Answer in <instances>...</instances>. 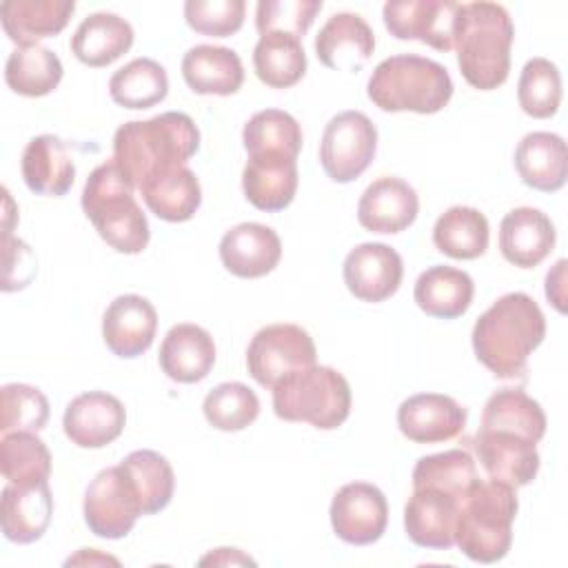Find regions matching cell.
<instances>
[{
  "instance_id": "cell-1",
  "label": "cell",
  "mask_w": 568,
  "mask_h": 568,
  "mask_svg": "<svg viewBox=\"0 0 568 568\" xmlns=\"http://www.w3.org/2000/svg\"><path fill=\"white\" fill-rule=\"evenodd\" d=\"M546 337V317L539 304L521 291L506 293L486 308L473 326L475 357L497 377H524L528 355Z\"/></svg>"
},
{
  "instance_id": "cell-2",
  "label": "cell",
  "mask_w": 568,
  "mask_h": 568,
  "mask_svg": "<svg viewBox=\"0 0 568 568\" xmlns=\"http://www.w3.org/2000/svg\"><path fill=\"white\" fill-rule=\"evenodd\" d=\"M197 149L200 131L193 118L182 111L124 122L113 135V160L135 189L175 166H186Z\"/></svg>"
},
{
  "instance_id": "cell-3",
  "label": "cell",
  "mask_w": 568,
  "mask_h": 568,
  "mask_svg": "<svg viewBox=\"0 0 568 568\" xmlns=\"http://www.w3.org/2000/svg\"><path fill=\"white\" fill-rule=\"evenodd\" d=\"M513 40L515 27L501 4L479 0L457 7L453 49L470 87L493 91L508 80Z\"/></svg>"
},
{
  "instance_id": "cell-4",
  "label": "cell",
  "mask_w": 568,
  "mask_h": 568,
  "mask_svg": "<svg viewBox=\"0 0 568 568\" xmlns=\"http://www.w3.org/2000/svg\"><path fill=\"white\" fill-rule=\"evenodd\" d=\"M135 184L111 158L95 166L82 189V211L98 235L118 253L135 255L149 244L146 215L135 202Z\"/></svg>"
},
{
  "instance_id": "cell-5",
  "label": "cell",
  "mask_w": 568,
  "mask_h": 568,
  "mask_svg": "<svg viewBox=\"0 0 568 568\" xmlns=\"http://www.w3.org/2000/svg\"><path fill=\"white\" fill-rule=\"evenodd\" d=\"M519 501L513 486L497 479H477L462 499L455 546L473 561L495 564L513 544V521Z\"/></svg>"
},
{
  "instance_id": "cell-6",
  "label": "cell",
  "mask_w": 568,
  "mask_h": 568,
  "mask_svg": "<svg viewBox=\"0 0 568 568\" xmlns=\"http://www.w3.org/2000/svg\"><path fill=\"white\" fill-rule=\"evenodd\" d=\"M366 93L382 111L430 115L442 111L453 98V80L444 64L430 58L402 53L382 60L373 69Z\"/></svg>"
},
{
  "instance_id": "cell-7",
  "label": "cell",
  "mask_w": 568,
  "mask_h": 568,
  "mask_svg": "<svg viewBox=\"0 0 568 568\" xmlns=\"http://www.w3.org/2000/svg\"><path fill=\"white\" fill-rule=\"evenodd\" d=\"M271 390L273 410L284 422H306L320 430H333L351 415V386L331 366L297 368Z\"/></svg>"
},
{
  "instance_id": "cell-8",
  "label": "cell",
  "mask_w": 568,
  "mask_h": 568,
  "mask_svg": "<svg viewBox=\"0 0 568 568\" xmlns=\"http://www.w3.org/2000/svg\"><path fill=\"white\" fill-rule=\"evenodd\" d=\"M82 513L84 524L95 537L122 539L133 530L144 513L138 488L122 464L102 468L93 477L84 493Z\"/></svg>"
},
{
  "instance_id": "cell-9",
  "label": "cell",
  "mask_w": 568,
  "mask_h": 568,
  "mask_svg": "<svg viewBox=\"0 0 568 568\" xmlns=\"http://www.w3.org/2000/svg\"><path fill=\"white\" fill-rule=\"evenodd\" d=\"M377 151V129L362 111H342L333 115L322 133L320 164L324 173L339 184L357 180Z\"/></svg>"
},
{
  "instance_id": "cell-10",
  "label": "cell",
  "mask_w": 568,
  "mask_h": 568,
  "mask_svg": "<svg viewBox=\"0 0 568 568\" xmlns=\"http://www.w3.org/2000/svg\"><path fill=\"white\" fill-rule=\"evenodd\" d=\"M315 359L313 337L302 326L284 322L260 328L246 348V368L264 388H273L282 377L315 364Z\"/></svg>"
},
{
  "instance_id": "cell-11",
  "label": "cell",
  "mask_w": 568,
  "mask_h": 568,
  "mask_svg": "<svg viewBox=\"0 0 568 568\" xmlns=\"http://www.w3.org/2000/svg\"><path fill=\"white\" fill-rule=\"evenodd\" d=\"M333 532L351 546L375 544L388 524L384 493L368 481L344 484L331 501Z\"/></svg>"
},
{
  "instance_id": "cell-12",
  "label": "cell",
  "mask_w": 568,
  "mask_h": 568,
  "mask_svg": "<svg viewBox=\"0 0 568 568\" xmlns=\"http://www.w3.org/2000/svg\"><path fill=\"white\" fill-rule=\"evenodd\" d=\"M457 7L459 2L453 0H390L382 18L397 40H419L437 51H450Z\"/></svg>"
},
{
  "instance_id": "cell-13",
  "label": "cell",
  "mask_w": 568,
  "mask_h": 568,
  "mask_svg": "<svg viewBox=\"0 0 568 568\" xmlns=\"http://www.w3.org/2000/svg\"><path fill=\"white\" fill-rule=\"evenodd\" d=\"M462 499L442 488L413 486V495L404 506V530L408 539L422 548H453Z\"/></svg>"
},
{
  "instance_id": "cell-14",
  "label": "cell",
  "mask_w": 568,
  "mask_h": 568,
  "mask_svg": "<svg viewBox=\"0 0 568 568\" xmlns=\"http://www.w3.org/2000/svg\"><path fill=\"white\" fill-rule=\"evenodd\" d=\"M344 284L362 302H384L397 293L404 275L402 255L382 242H364L351 248L342 266Z\"/></svg>"
},
{
  "instance_id": "cell-15",
  "label": "cell",
  "mask_w": 568,
  "mask_h": 568,
  "mask_svg": "<svg viewBox=\"0 0 568 568\" xmlns=\"http://www.w3.org/2000/svg\"><path fill=\"white\" fill-rule=\"evenodd\" d=\"M126 424L124 404L104 390H89L73 397L62 415L64 435L80 448H102L115 442Z\"/></svg>"
},
{
  "instance_id": "cell-16",
  "label": "cell",
  "mask_w": 568,
  "mask_h": 568,
  "mask_svg": "<svg viewBox=\"0 0 568 568\" xmlns=\"http://www.w3.org/2000/svg\"><path fill=\"white\" fill-rule=\"evenodd\" d=\"M477 459L490 479L504 481L515 490L528 486L539 473L537 444L508 430L479 428L473 439Z\"/></svg>"
},
{
  "instance_id": "cell-17",
  "label": "cell",
  "mask_w": 568,
  "mask_h": 568,
  "mask_svg": "<svg viewBox=\"0 0 568 568\" xmlns=\"http://www.w3.org/2000/svg\"><path fill=\"white\" fill-rule=\"evenodd\" d=\"M158 331L155 306L135 293L118 295L102 315V337L106 348L122 357L133 359L146 353Z\"/></svg>"
},
{
  "instance_id": "cell-18",
  "label": "cell",
  "mask_w": 568,
  "mask_h": 568,
  "mask_svg": "<svg viewBox=\"0 0 568 568\" xmlns=\"http://www.w3.org/2000/svg\"><path fill=\"white\" fill-rule=\"evenodd\" d=\"M468 413L453 397L442 393H419L397 408L402 435L415 444H439L462 435Z\"/></svg>"
},
{
  "instance_id": "cell-19",
  "label": "cell",
  "mask_w": 568,
  "mask_h": 568,
  "mask_svg": "<svg viewBox=\"0 0 568 568\" xmlns=\"http://www.w3.org/2000/svg\"><path fill=\"white\" fill-rule=\"evenodd\" d=\"M297 158L277 151L251 153L242 171L244 197L260 211L286 209L297 191Z\"/></svg>"
},
{
  "instance_id": "cell-20",
  "label": "cell",
  "mask_w": 568,
  "mask_h": 568,
  "mask_svg": "<svg viewBox=\"0 0 568 568\" xmlns=\"http://www.w3.org/2000/svg\"><path fill=\"white\" fill-rule=\"evenodd\" d=\"M280 257V235L260 222L235 224L220 240V260L224 268L235 277H264L277 266Z\"/></svg>"
},
{
  "instance_id": "cell-21",
  "label": "cell",
  "mask_w": 568,
  "mask_h": 568,
  "mask_svg": "<svg viewBox=\"0 0 568 568\" xmlns=\"http://www.w3.org/2000/svg\"><path fill=\"white\" fill-rule=\"evenodd\" d=\"M375 51V33L368 22L351 11L333 13L315 36L317 60L335 71L357 73Z\"/></svg>"
},
{
  "instance_id": "cell-22",
  "label": "cell",
  "mask_w": 568,
  "mask_h": 568,
  "mask_svg": "<svg viewBox=\"0 0 568 568\" xmlns=\"http://www.w3.org/2000/svg\"><path fill=\"white\" fill-rule=\"evenodd\" d=\"M557 231L552 220L532 206H517L501 217L499 251L506 262L519 268L539 266L555 248Z\"/></svg>"
},
{
  "instance_id": "cell-23",
  "label": "cell",
  "mask_w": 568,
  "mask_h": 568,
  "mask_svg": "<svg viewBox=\"0 0 568 568\" xmlns=\"http://www.w3.org/2000/svg\"><path fill=\"white\" fill-rule=\"evenodd\" d=\"M419 213V197L415 189L399 178H379L371 182L359 202L357 220L373 233H402Z\"/></svg>"
},
{
  "instance_id": "cell-24",
  "label": "cell",
  "mask_w": 568,
  "mask_h": 568,
  "mask_svg": "<svg viewBox=\"0 0 568 568\" xmlns=\"http://www.w3.org/2000/svg\"><path fill=\"white\" fill-rule=\"evenodd\" d=\"M162 373L178 384H195L204 379L215 364V342L211 333L197 324L182 322L166 331L160 355Z\"/></svg>"
},
{
  "instance_id": "cell-25",
  "label": "cell",
  "mask_w": 568,
  "mask_h": 568,
  "mask_svg": "<svg viewBox=\"0 0 568 568\" xmlns=\"http://www.w3.org/2000/svg\"><path fill=\"white\" fill-rule=\"evenodd\" d=\"M20 171L29 191L38 195L62 197L75 180L73 155L67 142L53 133H42L27 142Z\"/></svg>"
},
{
  "instance_id": "cell-26",
  "label": "cell",
  "mask_w": 568,
  "mask_h": 568,
  "mask_svg": "<svg viewBox=\"0 0 568 568\" xmlns=\"http://www.w3.org/2000/svg\"><path fill=\"white\" fill-rule=\"evenodd\" d=\"M53 515V497L49 484L36 486H13L7 484L0 497V524L2 532L13 544H33L38 541Z\"/></svg>"
},
{
  "instance_id": "cell-27",
  "label": "cell",
  "mask_w": 568,
  "mask_h": 568,
  "mask_svg": "<svg viewBox=\"0 0 568 568\" xmlns=\"http://www.w3.org/2000/svg\"><path fill=\"white\" fill-rule=\"evenodd\" d=\"M515 169L535 191L555 193L568 178V151L561 135L550 131L526 133L515 149Z\"/></svg>"
},
{
  "instance_id": "cell-28",
  "label": "cell",
  "mask_w": 568,
  "mask_h": 568,
  "mask_svg": "<svg viewBox=\"0 0 568 568\" xmlns=\"http://www.w3.org/2000/svg\"><path fill=\"white\" fill-rule=\"evenodd\" d=\"M75 11L73 0H7L0 4V20L7 38L18 47L40 44L58 36Z\"/></svg>"
},
{
  "instance_id": "cell-29",
  "label": "cell",
  "mask_w": 568,
  "mask_h": 568,
  "mask_svg": "<svg viewBox=\"0 0 568 568\" xmlns=\"http://www.w3.org/2000/svg\"><path fill=\"white\" fill-rule=\"evenodd\" d=\"M182 78L200 95H233L244 82V67L229 47L195 44L182 58Z\"/></svg>"
},
{
  "instance_id": "cell-30",
  "label": "cell",
  "mask_w": 568,
  "mask_h": 568,
  "mask_svg": "<svg viewBox=\"0 0 568 568\" xmlns=\"http://www.w3.org/2000/svg\"><path fill=\"white\" fill-rule=\"evenodd\" d=\"M133 27L118 13L95 11L71 36V53L87 67H109L133 47Z\"/></svg>"
},
{
  "instance_id": "cell-31",
  "label": "cell",
  "mask_w": 568,
  "mask_h": 568,
  "mask_svg": "<svg viewBox=\"0 0 568 568\" xmlns=\"http://www.w3.org/2000/svg\"><path fill=\"white\" fill-rule=\"evenodd\" d=\"M473 277L455 266L435 264L426 268L413 288L415 304L430 317L455 320L473 304Z\"/></svg>"
},
{
  "instance_id": "cell-32",
  "label": "cell",
  "mask_w": 568,
  "mask_h": 568,
  "mask_svg": "<svg viewBox=\"0 0 568 568\" xmlns=\"http://www.w3.org/2000/svg\"><path fill=\"white\" fill-rule=\"evenodd\" d=\"M138 191L149 211L164 222H186L202 204L200 180L189 166H175L155 175Z\"/></svg>"
},
{
  "instance_id": "cell-33",
  "label": "cell",
  "mask_w": 568,
  "mask_h": 568,
  "mask_svg": "<svg viewBox=\"0 0 568 568\" xmlns=\"http://www.w3.org/2000/svg\"><path fill=\"white\" fill-rule=\"evenodd\" d=\"M479 428L508 430L539 444L546 435V413L539 402L521 388H501L484 404Z\"/></svg>"
},
{
  "instance_id": "cell-34",
  "label": "cell",
  "mask_w": 568,
  "mask_h": 568,
  "mask_svg": "<svg viewBox=\"0 0 568 568\" xmlns=\"http://www.w3.org/2000/svg\"><path fill=\"white\" fill-rule=\"evenodd\" d=\"M490 240L488 220L479 209L450 206L433 226V244L453 260H475L486 253Z\"/></svg>"
},
{
  "instance_id": "cell-35",
  "label": "cell",
  "mask_w": 568,
  "mask_h": 568,
  "mask_svg": "<svg viewBox=\"0 0 568 568\" xmlns=\"http://www.w3.org/2000/svg\"><path fill=\"white\" fill-rule=\"evenodd\" d=\"M253 69L271 89H288L306 73L302 40L291 33H264L253 49Z\"/></svg>"
},
{
  "instance_id": "cell-36",
  "label": "cell",
  "mask_w": 568,
  "mask_h": 568,
  "mask_svg": "<svg viewBox=\"0 0 568 568\" xmlns=\"http://www.w3.org/2000/svg\"><path fill=\"white\" fill-rule=\"evenodd\" d=\"M62 73L64 69L60 58L42 44L18 47L9 53L4 64L7 87L27 98L49 95L60 84Z\"/></svg>"
},
{
  "instance_id": "cell-37",
  "label": "cell",
  "mask_w": 568,
  "mask_h": 568,
  "mask_svg": "<svg viewBox=\"0 0 568 568\" xmlns=\"http://www.w3.org/2000/svg\"><path fill=\"white\" fill-rule=\"evenodd\" d=\"M111 100L124 109H151L169 93V75L153 58H135L109 80Z\"/></svg>"
},
{
  "instance_id": "cell-38",
  "label": "cell",
  "mask_w": 568,
  "mask_h": 568,
  "mask_svg": "<svg viewBox=\"0 0 568 568\" xmlns=\"http://www.w3.org/2000/svg\"><path fill=\"white\" fill-rule=\"evenodd\" d=\"M0 468L7 484L36 486L51 475V453L36 433H7L0 442Z\"/></svg>"
},
{
  "instance_id": "cell-39",
  "label": "cell",
  "mask_w": 568,
  "mask_h": 568,
  "mask_svg": "<svg viewBox=\"0 0 568 568\" xmlns=\"http://www.w3.org/2000/svg\"><path fill=\"white\" fill-rule=\"evenodd\" d=\"M120 464L129 470L138 488L144 515H155L169 506L175 490V475L164 455L142 448L129 453Z\"/></svg>"
},
{
  "instance_id": "cell-40",
  "label": "cell",
  "mask_w": 568,
  "mask_h": 568,
  "mask_svg": "<svg viewBox=\"0 0 568 568\" xmlns=\"http://www.w3.org/2000/svg\"><path fill=\"white\" fill-rule=\"evenodd\" d=\"M242 142L246 153L277 151L297 158L302 151L300 122L282 109H264L248 118L242 129Z\"/></svg>"
},
{
  "instance_id": "cell-41",
  "label": "cell",
  "mask_w": 568,
  "mask_h": 568,
  "mask_svg": "<svg viewBox=\"0 0 568 568\" xmlns=\"http://www.w3.org/2000/svg\"><path fill=\"white\" fill-rule=\"evenodd\" d=\"M206 422L224 433L244 430L260 415L257 395L242 382H222L202 402Z\"/></svg>"
},
{
  "instance_id": "cell-42",
  "label": "cell",
  "mask_w": 568,
  "mask_h": 568,
  "mask_svg": "<svg viewBox=\"0 0 568 568\" xmlns=\"http://www.w3.org/2000/svg\"><path fill=\"white\" fill-rule=\"evenodd\" d=\"M477 479L475 459L462 448L419 457L413 468V486H433L457 497H466Z\"/></svg>"
},
{
  "instance_id": "cell-43",
  "label": "cell",
  "mask_w": 568,
  "mask_h": 568,
  "mask_svg": "<svg viewBox=\"0 0 568 568\" xmlns=\"http://www.w3.org/2000/svg\"><path fill=\"white\" fill-rule=\"evenodd\" d=\"M517 100L530 118L546 120L555 115L561 104V73L557 64L546 58H530L517 82Z\"/></svg>"
},
{
  "instance_id": "cell-44",
  "label": "cell",
  "mask_w": 568,
  "mask_h": 568,
  "mask_svg": "<svg viewBox=\"0 0 568 568\" xmlns=\"http://www.w3.org/2000/svg\"><path fill=\"white\" fill-rule=\"evenodd\" d=\"M49 422V399L29 384H4L0 388V433H38Z\"/></svg>"
},
{
  "instance_id": "cell-45",
  "label": "cell",
  "mask_w": 568,
  "mask_h": 568,
  "mask_svg": "<svg viewBox=\"0 0 568 568\" xmlns=\"http://www.w3.org/2000/svg\"><path fill=\"white\" fill-rule=\"evenodd\" d=\"M320 11V0H262L255 9V29L260 36L291 33L302 40Z\"/></svg>"
},
{
  "instance_id": "cell-46",
  "label": "cell",
  "mask_w": 568,
  "mask_h": 568,
  "mask_svg": "<svg viewBox=\"0 0 568 568\" xmlns=\"http://www.w3.org/2000/svg\"><path fill=\"white\" fill-rule=\"evenodd\" d=\"M244 0H186L184 20L186 24L213 38H229L237 33L244 24Z\"/></svg>"
},
{
  "instance_id": "cell-47",
  "label": "cell",
  "mask_w": 568,
  "mask_h": 568,
  "mask_svg": "<svg viewBox=\"0 0 568 568\" xmlns=\"http://www.w3.org/2000/svg\"><path fill=\"white\" fill-rule=\"evenodd\" d=\"M2 253H4V280L13 275V268L20 273L22 288L36 275V255L27 242L13 237L11 233H2Z\"/></svg>"
},
{
  "instance_id": "cell-48",
  "label": "cell",
  "mask_w": 568,
  "mask_h": 568,
  "mask_svg": "<svg viewBox=\"0 0 568 568\" xmlns=\"http://www.w3.org/2000/svg\"><path fill=\"white\" fill-rule=\"evenodd\" d=\"M566 260H557L546 275V297L559 313H566Z\"/></svg>"
},
{
  "instance_id": "cell-49",
  "label": "cell",
  "mask_w": 568,
  "mask_h": 568,
  "mask_svg": "<svg viewBox=\"0 0 568 568\" xmlns=\"http://www.w3.org/2000/svg\"><path fill=\"white\" fill-rule=\"evenodd\" d=\"M255 566V561L237 548H215L200 559V566Z\"/></svg>"
},
{
  "instance_id": "cell-50",
  "label": "cell",
  "mask_w": 568,
  "mask_h": 568,
  "mask_svg": "<svg viewBox=\"0 0 568 568\" xmlns=\"http://www.w3.org/2000/svg\"><path fill=\"white\" fill-rule=\"evenodd\" d=\"M64 564H67V566H106V564L120 566V561H118L115 557L102 555V552L95 550V548H82V550H78L73 557H69Z\"/></svg>"
}]
</instances>
